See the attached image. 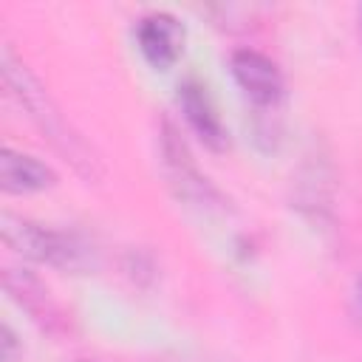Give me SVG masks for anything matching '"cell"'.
I'll list each match as a JSON object with an SVG mask.
<instances>
[{
  "label": "cell",
  "mask_w": 362,
  "mask_h": 362,
  "mask_svg": "<svg viewBox=\"0 0 362 362\" xmlns=\"http://www.w3.org/2000/svg\"><path fill=\"white\" fill-rule=\"evenodd\" d=\"M0 71L8 93L17 99V105L25 110V116L34 122V127L48 139V144L88 181L99 178V158L93 156L90 144L71 127V122L62 116L59 105L51 99V93L42 88V82L31 74V68L14 57L11 45H3L0 51Z\"/></svg>",
  "instance_id": "obj_1"
},
{
  "label": "cell",
  "mask_w": 362,
  "mask_h": 362,
  "mask_svg": "<svg viewBox=\"0 0 362 362\" xmlns=\"http://www.w3.org/2000/svg\"><path fill=\"white\" fill-rule=\"evenodd\" d=\"M0 235H3V243L23 260L42 263V266L62 269V272H79L90 266L88 246L71 232H59L45 223H34L28 218L3 212Z\"/></svg>",
  "instance_id": "obj_2"
},
{
  "label": "cell",
  "mask_w": 362,
  "mask_h": 362,
  "mask_svg": "<svg viewBox=\"0 0 362 362\" xmlns=\"http://www.w3.org/2000/svg\"><path fill=\"white\" fill-rule=\"evenodd\" d=\"M229 74L255 107L274 110L286 96V79L280 65L257 48H235L229 54Z\"/></svg>",
  "instance_id": "obj_3"
},
{
  "label": "cell",
  "mask_w": 362,
  "mask_h": 362,
  "mask_svg": "<svg viewBox=\"0 0 362 362\" xmlns=\"http://www.w3.org/2000/svg\"><path fill=\"white\" fill-rule=\"evenodd\" d=\"M187 31L170 11H150L136 23V45L156 71H170L184 51Z\"/></svg>",
  "instance_id": "obj_4"
},
{
  "label": "cell",
  "mask_w": 362,
  "mask_h": 362,
  "mask_svg": "<svg viewBox=\"0 0 362 362\" xmlns=\"http://www.w3.org/2000/svg\"><path fill=\"white\" fill-rule=\"evenodd\" d=\"M178 107L189 124V130L201 139V144L212 153H223L229 147V130L206 93V88L198 79H184L178 85Z\"/></svg>",
  "instance_id": "obj_5"
},
{
  "label": "cell",
  "mask_w": 362,
  "mask_h": 362,
  "mask_svg": "<svg viewBox=\"0 0 362 362\" xmlns=\"http://www.w3.org/2000/svg\"><path fill=\"white\" fill-rule=\"evenodd\" d=\"M161 153H164V167H167L170 184L178 189V195H184L189 201H198V204H209V198H218V192L212 189L206 175L198 173L187 144L178 139V133L173 127H164Z\"/></svg>",
  "instance_id": "obj_6"
},
{
  "label": "cell",
  "mask_w": 362,
  "mask_h": 362,
  "mask_svg": "<svg viewBox=\"0 0 362 362\" xmlns=\"http://www.w3.org/2000/svg\"><path fill=\"white\" fill-rule=\"evenodd\" d=\"M54 184L57 173L51 170V164L14 147L0 150V189L6 195H37L51 189Z\"/></svg>",
  "instance_id": "obj_7"
},
{
  "label": "cell",
  "mask_w": 362,
  "mask_h": 362,
  "mask_svg": "<svg viewBox=\"0 0 362 362\" xmlns=\"http://www.w3.org/2000/svg\"><path fill=\"white\" fill-rule=\"evenodd\" d=\"M3 283H6V291H8L28 314H34L37 320H45V322H54V320H57V308H54V303L48 300V291L40 286L37 277H31L28 272L8 269L6 277H3Z\"/></svg>",
  "instance_id": "obj_8"
},
{
  "label": "cell",
  "mask_w": 362,
  "mask_h": 362,
  "mask_svg": "<svg viewBox=\"0 0 362 362\" xmlns=\"http://www.w3.org/2000/svg\"><path fill=\"white\" fill-rule=\"evenodd\" d=\"M0 348H3V362H17V342H14V334L8 325L0 328Z\"/></svg>",
  "instance_id": "obj_9"
},
{
  "label": "cell",
  "mask_w": 362,
  "mask_h": 362,
  "mask_svg": "<svg viewBox=\"0 0 362 362\" xmlns=\"http://www.w3.org/2000/svg\"><path fill=\"white\" fill-rule=\"evenodd\" d=\"M359 303H362V280H359Z\"/></svg>",
  "instance_id": "obj_10"
}]
</instances>
